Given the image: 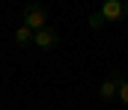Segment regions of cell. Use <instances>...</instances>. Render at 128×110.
<instances>
[{"instance_id": "obj_1", "label": "cell", "mask_w": 128, "mask_h": 110, "mask_svg": "<svg viewBox=\"0 0 128 110\" xmlns=\"http://www.w3.org/2000/svg\"><path fill=\"white\" fill-rule=\"evenodd\" d=\"M125 15H128V0H104L101 9L90 15V27L92 30H101L107 24H119Z\"/></svg>"}, {"instance_id": "obj_2", "label": "cell", "mask_w": 128, "mask_h": 110, "mask_svg": "<svg viewBox=\"0 0 128 110\" xmlns=\"http://www.w3.org/2000/svg\"><path fill=\"white\" fill-rule=\"evenodd\" d=\"M21 24L30 27L33 33L51 27V24H48V6H45V3H27V6L21 9Z\"/></svg>"}, {"instance_id": "obj_3", "label": "cell", "mask_w": 128, "mask_h": 110, "mask_svg": "<svg viewBox=\"0 0 128 110\" xmlns=\"http://www.w3.org/2000/svg\"><path fill=\"white\" fill-rule=\"evenodd\" d=\"M122 80H125V74H122V72L107 74V77L101 80V86H98V98H104V101H116V95H119V86H122Z\"/></svg>"}, {"instance_id": "obj_4", "label": "cell", "mask_w": 128, "mask_h": 110, "mask_svg": "<svg viewBox=\"0 0 128 110\" xmlns=\"http://www.w3.org/2000/svg\"><path fill=\"white\" fill-rule=\"evenodd\" d=\"M60 45V33H57V27H45V30H39L36 36H33V48H39V51H54Z\"/></svg>"}, {"instance_id": "obj_5", "label": "cell", "mask_w": 128, "mask_h": 110, "mask_svg": "<svg viewBox=\"0 0 128 110\" xmlns=\"http://www.w3.org/2000/svg\"><path fill=\"white\" fill-rule=\"evenodd\" d=\"M33 36H36V33H33L30 27L21 24V27L15 30V45H18V48H30V45H33Z\"/></svg>"}, {"instance_id": "obj_6", "label": "cell", "mask_w": 128, "mask_h": 110, "mask_svg": "<svg viewBox=\"0 0 128 110\" xmlns=\"http://www.w3.org/2000/svg\"><path fill=\"white\" fill-rule=\"evenodd\" d=\"M116 101H119L122 107H128V77L122 80V86H119V95H116Z\"/></svg>"}]
</instances>
